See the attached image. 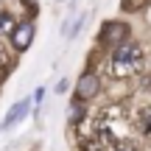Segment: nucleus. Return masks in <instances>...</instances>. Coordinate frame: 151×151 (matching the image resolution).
<instances>
[{
	"label": "nucleus",
	"instance_id": "obj_11",
	"mask_svg": "<svg viewBox=\"0 0 151 151\" xmlns=\"http://www.w3.org/2000/svg\"><path fill=\"white\" fill-rule=\"evenodd\" d=\"M22 6H25V11H28V17H37V11H39V0H22Z\"/></svg>",
	"mask_w": 151,
	"mask_h": 151
},
{
	"label": "nucleus",
	"instance_id": "obj_3",
	"mask_svg": "<svg viewBox=\"0 0 151 151\" xmlns=\"http://www.w3.org/2000/svg\"><path fill=\"white\" fill-rule=\"evenodd\" d=\"M126 39H132V28L126 25L123 20H106L101 25V31H98V42L101 45H109V48H118L120 42H126Z\"/></svg>",
	"mask_w": 151,
	"mask_h": 151
},
{
	"label": "nucleus",
	"instance_id": "obj_8",
	"mask_svg": "<svg viewBox=\"0 0 151 151\" xmlns=\"http://www.w3.org/2000/svg\"><path fill=\"white\" fill-rule=\"evenodd\" d=\"M151 0H120V11L123 14H137V11H143Z\"/></svg>",
	"mask_w": 151,
	"mask_h": 151
},
{
	"label": "nucleus",
	"instance_id": "obj_2",
	"mask_svg": "<svg viewBox=\"0 0 151 151\" xmlns=\"http://www.w3.org/2000/svg\"><path fill=\"white\" fill-rule=\"evenodd\" d=\"M34 37H37V25H34L31 17H25V20H20L14 25V31L9 34V45H11L14 53H25L34 45Z\"/></svg>",
	"mask_w": 151,
	"mask_h": 151
},
{
	"label": "nucleus",
	"instance_id": "obj_4",
	"mask_svg": "<svg viewBox=\"0 0 151 151\" xmlns=\"http://www.w3.org/2000/svg\"><path fill=\"white\" fill-rule=\"evenodd\" d=\"M98 92H101V78H98V73H95V70H84V73L78 76V81H76L73 101L87 104V101H92Z\"/></svg>",
	"mask_w": 151,
	"mask_h": 151
},
{
	"label": "nucleus",
	"instance_id": "obj_1",
	"mask_svg": "<svg viewBox=\"0 0 151 151\" xmlns=\"http://www.w3.org/2000/svg\"><path fill=\"white\" fill-rule=\"evenodd\" d=\"M143 65V48L134 39H126L112 50V73L115 76H129Z\"/></svg>",
	"mask_w": 151,
	"mask_h": 151
},
{
	"label": "nucleus",
	"instance_id": "obj_7",
	"mask_svg": "<svg viewBox=\"0 0 151 151\" xmlns=\"http://www.w3.org/2000/svg\"><path fill=\"white\" fill-rule=\"evenodd\" d=\"M81 120H84V104L73 101L70 104V112H67V126H78Z\"/></svg>",
	"mask_w": 151,
	"mask_h": 151
},
{
	"label": "nucleus",
	"instance_id": "obj_9",
	"mask_svg": "<svg viewBox=\"0 0 151 151\" xmlns=\"http://www.w3.org/2000/svg\"><path fill=\"white\" fill-rule=\"evenodd\" d=\"M31 101H34V112L39 115V109H42V101H45V87H37V90H34Z\"/></svg>",
	"mask_w": 151,
	"mask_h": 151
},
{
	"label": "nucleus",
	"instance_id": "obj_6",
	"mask_svg": "<svg viewBox=\"0 0 151 151\" xmlns=\"http://www.w3.org/2000/svg\"><path fill=\"white\" fill-rule=\"evenodd\" d=\"M17 22H20V20H17V17L11 14L9 9H0V37H6V39H9V34L14 31V25H17Z\"/></svg>",
	"mask_w": 151,
	"mask_h": 151
},
{
	"label": "nucleus",
	"instance_id": "obj_13",
	"mask_svg": "<svg viewBox=\"0 0 151 151\" xmlns=\"http://www.w3.org/2000/svg\"><path fill=\"white\" fill-rule=\"evenodd\" d=\"M53 3H65V0H53Z\"/></svg>",
	"mask_w": 151,
	"mask_h": 151
},
{
	"label": "nucleus",
	"instance_id": "obj_14",
	"mask_svg": "<svg viewBox=\"0 0 151 151\" xmlns=\"http://www.w3.org/2000/svg\"><path fill=\"white\" fill-rule=\"evenodd\" d=\"M0 62H3V59H0Z\"/></svg>",
	"mask_w": 151,
	"mask_h": 151
},
{
	"label": "nucleus",
	"instance_id": "obj_12",
	"mask_svg": "<svg viewBox=\"0 0 151 151\" xmlns=\"http://www.w3.org/2000/svg\"><path fill=\"white\" fill-rule=\"evenodd\" d=\"M112 151H137V148H134V146H129V143H118Z\"/></svg>",
	"mask_w": 151,
	"mask_h": 151
},
{
	"label": "nucleus",
	"instance_id": "obj_10",
	"mask_svg": "<svg viewBox=\"0 0 151 151\" xmlns=\"http://www.w3.org/2000/svg\"><path fill=\"white\" fill-rule=\"evenodd\" d=\"M140 126H143V132H146V134H151V106L143 109V115H140Z\"/></svg>",
	"mask_w": 151,
	"mask_h": 151
},
{
	"label": "nucleus",
	"instance_id": "obj_5",
	"mask_svg": "<svg viewBox=\"0 0 151 151\" xmlns=\"http://www.w3.org/2000/svg\"><path fill=\"white\" fill-rule=\"evenodd\" d=\"M31 109H34V101H31V98H20L17 104H11V109L6 112V118H3V123H0V126H3L6 132L14 129L17 123H22V120H25V115L31 112Z\"/></svg>",
	"mask_w": 151,
	"mask_h": 151
}]
</instances>
